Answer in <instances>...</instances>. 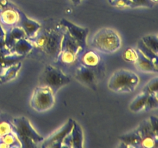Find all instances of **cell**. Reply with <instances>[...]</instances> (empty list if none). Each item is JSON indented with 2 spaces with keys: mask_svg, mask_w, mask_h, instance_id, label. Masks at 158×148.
<instances>
[{
  "mask_svg": "<svg viewBox=\"0 0 158 148\" xmlns=\"http://www.w3.org/2000/svg\"><path fill=\"white\" fill-rule=\"evenodd\" d=\"M63 34V32L53 29L39 31L33 38L29 39L32 43L34 48L56 62Z\"/></svg>",
  "mask_w": 158,
  "mask_h": 148,
  "instance_id": "obj_1",
  "label": "cell"
},
{
  "mask_svg": "<svg viewBox=\"0 0 158 148\" xmlns=\"http://www.w3.org/2000/svg\"><path fill=\"white\" fill-rule=\"evenodd\" d=\"M30 106L38 113L49 110L55 104V93L46 86H39L31 96Z\"/></svg>",
  "mask_w": 158,
  "mask_h": 148,
  "instance_id": "obj_6",
  "label": "cell"
},
{
  "mask_svg": "<svg viewBox=\"0 0 158 148\" xmlns=\"http://www.w3.org/2000/svg\"><path fill=\"white\" fill-rule=\"evenodd\" d=\"M22 66H23L22 61H19L10 66L2 67L0 73V83H8L16 78Z\"/></svg>",
  "mask_w": 158,
  "mask_h": 148,
  "instance_id": "obj_16",
  "label": "cell"
},
{
  "mask_svg": "<svg viewBox=\"0 0 158 148\" xmlns=\"http://www.w3.org/2000/svg\"><path fill=\"white\" fill-rule=\"evenodd\" d=\"M140 78L134 71L121 69L115 71L108 80L109 89L115 92H133L137 89Z\"/></svg>",
  "mask_w": 158,
  "mask_h": 148,
  "instance_id": "obj_3",
  "label": "cell"
},
{
  "mask_svg": "<svg viewBox=\"0 0 158 148\" xmlns=\"http://www.w3.org/2000/svg\"><path fill=\"white\" fill-rule=\"evenodd\" d=\"M75 78L82 84L91 88L94 90L97 89V75L94 69L79 64L76 68Z\"/></svg>",
  "mask_w": 158,
  "mask_h": 148,
  "instance_id": "obj_11",
  "label": "cell"
},
{
  "mask_svg": "<svg viewBox=\"0 0 158 148\" xmlns=\"http://www.w3.org/2000/svg\"><path fill=\"white\" fill-rule=\"evenodd\" d=\"M73 119H69L66 123L63 125L60 129L49 136L46 139L42 141L41 147L43 148H60L62 147L63 140L71 131L73 125Z\"/></svg>",
  "mask_w": 158,
  "mask_h": 148,
  "instance_id": "obj_8",
  "label": "cell"
},
{
  "mask_svg": "<svg viewBox=\"0 0 158 148\" xmlns=\"http://www.w3.org/2000/svg\"><path fill=\"white\" fill-rule=\"evenodd\" d=\"M158 106V96L157 94H149L147 100L146 107L144 111H150L151 109H157Z\"/></svg>",
  "mask_w": 158,
  "mask_h": 148,
  "instance_id": "obj_27",
  "label": "cell"
},
{
  "mask_svg": "<svg viewBox=\"0 0 158 148\" xmlns=\"http://www.w3.org/2000/svg\"><path fill=\"white\" fill-rule=\"evenodd\" d=\"M150 124H151V129L155 135L158 136V120L155 116H151L149 118Z\"/></svg>",
  "mask_w": 158,
  "mask_h": 148,
  "instance_id": "obj_31",
  "label": "cell"
},
{
  "mask_svg": "<svg viewBox=\"0 0 158 148\" xmlns=\"http://www.w3.org/2000/svg\"><path fill=\"white\" fill-rule=\"evenodd\" d=\"M84 142V135L81 126L74 120L73 128L63 140L62 147L82 148Z\"/></svg>",
  "mask_w": 158,
  "mask_h": 148,
  "instance_id": "obj_12",
  "label": "cell"
},
{
  "mask_svg": "<svg viewBox=\"0 0 158 148\" xmlns=\"http://www.w3.org/2000/svg\"><path fill=\"white\" fill-rule=\"evenodd\" d=\"M0 140L7 145L8 147H22L21 142L18 139L17 136L14 132L9 133L3 136Z\"/></svg>",
  "mask_w": 158,
  "mask_h": 148,
  "instance_id": "obj_23",
  "label": "cell"
},
{
  "mask_svg": "<svg viewBox=\"0 0 158 148\" xmlns=\"http://www.w3.org/2000/svg\"><path fill=\"white\" fill-rule=\"evenodd\" d=\"M83 53L78 56L80 64L94 69L97 72V69L101 63V57L99 54L98 51L94 49H87L83 51Z\"/></svg>",
  "mask_w": 158,
  "mask_h": 148,
  "instance_id": "obj_14",
  "label": "cell"
},
{
  "mask_svg": "<svg viewBox=\"0 0 158 148\" xmlns=\"http://www.w3.org/2000/svg\"><path fill=\"white\" fill-rule=\"evenodd\" d=\"M120 140H121L120 143L123 144H120V146L124 147H140L141 143V138L135 130L121 136Z\"/></svg>",
  "mask_w": 158,
  "mask_h": 148,
  "instance_id": "obj_18",
  "label": "cell"
},
{
  "mask_svg": "<svg viewBox=\"0 0 158 148\" xmlns=\"http://www.w3.org/2000/svg\"><path fill=\"white\" fill-rule=\"evenodd\" d=\"M134 65L140 72H150V73H157L158 72V66H156L151 60L144 56L139 50L138 58H137V62L134 63Z\"/></svg>",
  "mask_w": 158,
  "mask_h": 148,
  "instance_id": "obj_17",
  "label": "cell"
},
{
  "mask_svg": "<svg viewBox=\"0 0 158 148\" xmlns=\"http://www.w3.org/2000/svg\"><path fill=\"white\" fill-rule=\"evenodd\" d=\"M143 92L148 94H158V78L157 76L151 79L143 87Z\"/></svg>",
  "mask_w": 158,
  "mask_h": 148,
  "instance_id": "obj_25",
  "label": "cell"
},
{
  "mask_svg": "<svg viewBox=\"0 0 158 148\" xmlns=\"http://www.w3.org/2000/svg\"><path fill=\"white\" fill-rule=\"evenodd\" d=\"M137 49H138L144 56H146L147 58L149 59L150 60H151L156 66H158V55L154 53L151 49H150L148 46H146V45H145L141 40H140V41L138 42V43H137Z\"/></svg>",
  "mask_w": 158,
  "mask_h": 148,
  "instance_id": "obj_21",
  "label": "cell"
},
{
  "mask_svg": "<svg viewBox=\"0 0 158 148\" xmlns=\"http://www.w3.org/2000/svg\"><path fill=\"white\" fill-rule=\"evenodd\" d=\"M148 95L149 94L142 91L140 94L136 96L135 98L132 100V102L130 104V110L134 113H139L141 112V111H144Z\"/></svg>",
  "mask_w": 158,
  "mask_h": 148,
  "instance_id": "obj_20",
  "label": "cell"
},
{
  "mask_svg": "<svg viewBox=\"0 0 158 148\" xmlns=\"http://www.w3.org/2000/svg\"><path fill=\"white\" fill-rule=\"evenodd\" d=\"M12 125L14 126L13 132L21 142L22 146H35L36 144L42 143L44 140V137L35 130L26 117L14 118L12 120Z\"/></svg>",
  "mask_w": 158,
  "mask_h": 148,
  "instance_id": "obj_4",
  "label": "cell"
},
{
  "mask_svg": "<svg viewBox=\"0 0 158 148\" xmlns=\"http://www.w3.org/2000/svg\"><path fill=\"white\" fill-rule=\"evenodd\" d=\"M158 144V137L155 136H146L141 139L140 146L144 148L157 147Z\"/></svg>",
  "mask_w": 158,
  "mask_h": 148,
  "instance_id": "obj_26",
  "label": "cell"
},
{
  "mask_svg": "<svg viewBox=\"0 0 158 148\" xmlns=\"http://www.w3.org/2000/svg\"><path fill=\"white\" fill-rule=\"evenodd\" d=\"M34 49V46L30 40L28 38H22L15 42L13 46L9 48V51L12 54L24 58L25 56L29 55L32 49Z\"/></svg>",
  "mask_w": 158,
  "mask_h": 148,
  "instance_id": "obj_15",
  "label": "cell"
},
{
  "mask_svg": "<svg viewBox=\"0 0 158 148\" xmlns=\"http://www.w3.org/2000/svg\"><path fill=\"white\" fill-rule=\"evenodd\" d=\"M70 82L71 78L69 76L52 65L46 66L40 77V86H48L55 94L60 88L69 84Z\"/></svg>",
  "mask_w": 158,
  "mask_h": 148,
  "instance_id": "obj_5",
  "label": "cell"
},
{
  "mask_svg": "<svg viewBox=\"0 0 158 148\" xmlns=\"http://www.w3.org/2000/svg\"><path fill=\"white\" fill-rule=\"evenodd\" d=\"M19 22L18 26H19L26 34V38L32 39L37 34L41 29V24L38 22L29 18L22 11L19 10Z\"/></svg>",
  "mask_w": 158,
  "mask_h": 148,
  "instance_id": "obj_13",
  "label": "cell"
},
{
  "mask_svg": "<svg viewBox=\"0 0 158 148\" xmlns=\"http://www.w3.org/2000/svg\"><path fill=\"white\" fill-rule=\"evenodd\" d=\"M142 42L154 53L158 55V37L157 34H149L141 39Z\"/></svg>",
  "mask_w": 158,
  "mask_h": 148,
  "instance_id": "obj_22",
  "label": "cell"
},
{
  "mask_svg": "<svg viewBox=\"0 0 158 148\" xmlns=\"http://www.w3.org/2000/svg\"><path fill=\"white\" fill-rule=\"evenodd\" d=\"M110 4L114 7L120 9L132 8V2L131 0H113Z\"/></svg>",
  "mask_w": 158,
  "mask_h": 148,
  "instance_id": "obj_29",
  "label": "cell"
},
{
  "mask_svg": "<svg viewBox=\"0 0 158 148\" xmlns=\"http://www.w3.org/2000/svg\"><path fill=\"white\" fill-rule=\"evenodd\" d=\"M10 5L0 9V24L6 32L18 26L19 22V9Z\"/></svg>",
  "mask_w": 158,
  "mask_h": 148,
  "instance_id": "obj_10",
  "label": "cell"
},
{
  "mask_svg": "<svg viewBox=\"0 0 158 148\" xmlns=\"http://www.w3.org/2000/svg\"><path fill=\"white\" fill-rule=\"evenodd\" d=\"M132 2V7H153L154 3L150 0H131Z\"/></svg>",
  "mask_w": 158,
  "mask_h": 148,
  "instance_id": "obj_30",
  "label": "cell"
},
{
  "mask_svg": "<svg viewBox=\"0 0 158 148\" xmlns=\"http://www.w3.org/2000/svg\"><path fill=\"white\" fill-rule=\"evenodd\" d=\"M2 66H0V73H1V71H2Z\"/></svg>",
  "mask_w": 158,
  "mask_h": 148,
  "instance_id": "obj_35",
  "label": "cell"
},
{
  "mask_svg": "<svg viewBox=\"0 0 158 148\" xmlns=\"http://www.w3.org/2000/svg\"><path fill=\"white\" fill-rule=\"evenodd\" d=\"M89 46L92 49L103 52L114 53L122 46V39L118 32L111 28H103L93 36Z\"/></svg>",
  "mask_w": 158,
  "mask_h": 148,
  "instance_id": "obj_2",
  "label": "cell"
},
{
  "mask_svg": "<svg viewBox=\"0 0 158 148\" xmlns=\"http://www.w3.org/2000/svg\"><path fill=\"white\" fill-rule=\"evenodd\" d=\"M60 25L66 29L71 37L75 40V42L80 47L81 52L84 51L87 46V36L89 34V29L77 26L66 18H62L60 20Z\"/></svg>",
  "mask_w": 158,
  "mask_h": 148,
  "instance_id": "obj_9",
  "label": "cell"
},
{
  "mask_svg": "<svg viewBox=\"0 0 158 148\" xmlns=\"http://www.w3.org/2000/svg\"><path fill=\"white\" fill-rule=\"evenodd\" d=\"M73 3L75 6H77V5H80L81 3L82 0H70Z\"/></svg>",
  "mask_w": 158,
  "mask_h": 148,
  "instance_id": "obj_33",
  "label": "cell"
},
{
  "mask_svg": "<svg viewBox=\"0 0 158 148\" xmlns=\"http://www.w3.org/2000/svg\"><path fill=\"white\" fill-rule=\"evenodd\" d=\"M26 34L23 32V29L19 26H15L12 28L9 32H6V37H5V44L8 48H11L13 46L15 42L22 38H25Z\"/></svg>",
  "mask_w": 158,
  "mask_h": 148,
  "instance_id": "obj_19",
  "label": "cell"
},
{
  "mask_svg": "<svg viewBox=\"0 0 158 148\" xmlns=\"http://www.w3.org/2000/svg\"><path fill=\"white\" fill-rule=\"evenodd\" d=\"M80 53L81 50L75 40L71 37L67 31L63 32L56 62L60 61L66 65L73 64L78 60Z\"/></svg>",
  "mask_w": 158,
  "mask_h": 148,
  "instance_id": "obj_7",
  "label": "cell"
},
{
  "mask_svg": "<svg viewBox=\"0 0 158 148\" xmlns=\"http://www.w3.org/2000/svg\"><path fill=\"white\" fill-rule=\"evenodd\" d=\"M5 37H6V32L0 24V41H5Z\"/></svg>",
  "mask_w": 158,
  "mask_h": 148,
  "instance_id": "obj_32",
  "label": "cell"
},
{
  "mask_svg": "<svg viewBox=\"0 0 158 148\" xmlns=\"http://www.w3.org/2000/svg\"><path fill=\"white\" fill-rule=\"evenodd\" d=\"M150 1H151V2H153V3H154V4H156V3L157 2V1H158V0H150Z\"/></svg>",
  "mask_w": 158,
  "mask_h": 148,
  "instance_id": "obj_34",
  "label": "cell"
},
{
  "mask_svg": "<svg viewBox=\"0 0 158 148\" xmlns=\"http://www.w3.org/2000/svg\"><path fill=\"white\" fill-rule=\"evenodd\" d=\"M113 1V0H108V2H109L110 3L111 2H112Z\"/></svg>",
  "mask_w": 158,
  "mask_h": 148,
  "instance_id": "obj_36",
  "label": "cell"
},
{
  "mask_svg": "<svg viewBox=\"0 0 158 148\" xmlns=\"http://www.w3.org/2000/svg\"><path fill=\"white\" fill-rule=\"evenodd\" d=\"M14 126L12 123L6 121L0 122V138L9 133L13 132Z\"/></svg>",
  "mask_w": 158,
  "mask_h": 148,
  "instance_id": "obj_28",
  "label": "cell"
},
{
  "mask_svg": "<svg viewBox=\"0 0 158 148\" xmlns=\"http://www.w3.org/2000/svg\"><path fill=\"white\" fill-rule=\"evenodd\" d=\"M122 56L126 62L134 64L138 58V50L132 47H128L123 51Z\"/></svg>",
  "mask_w": 158,
  "mask_h": 148,
  "instance_id": "obj_24",
  "label": "cell"
}]
</instances>
